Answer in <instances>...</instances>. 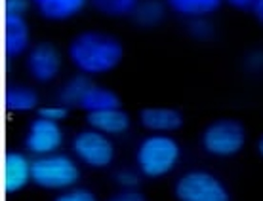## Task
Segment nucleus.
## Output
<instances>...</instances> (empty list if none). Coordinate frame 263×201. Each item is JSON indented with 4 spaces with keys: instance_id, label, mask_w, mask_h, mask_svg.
Instances as JSON below:
<instances>
[{
    "instance_id": "obj_5",
    "label": "nucleus",
    "mask_w": 263,
    "mask_h": 201,
    "mask_svg": "<svg viewBox=\"0 0 263 201\" xmlns=\"http://www.w3.org/2000/svg\"><path fill=\"white\" fill-rule=\"evenodd\" d=\"M174 195L178 201H231L229 190L223 182L202 169L179 176L174 186Z\"/></svg>"
},
{
    "instance_id": "obj_23",
    "label": "nucleus",
    "mask_w": 263,
    "mask_h": 201,
    "mask_svg": "<svg viewBox=\"0 0 263 201\" xmlns=\"http://www.w3.org/2000/svg\"><path fill=\"white\" fill-rule=\"evenodd\" d=\"M107 201H147V197L138 188H120L117 194H112Z\"/></svg>"
},
{
    "instance_id": "obj_3",
    "label": "nucleus",
    "mask_w": 263,
    "mask_h": 201,
    "mask_svg": "<svg viewBox=\"0 0 263 201\" xmlns=\"http://www.w3.org/2000/svg\"><path fill=\"white\" fill-rule=\"evenodd\" d=\"M80 178V169L65 154L39 156L33 162V182L44 190H69Z\"/></svg>"
},
{
    "instance_id": "obj_26",
    "label": "nucleus",
    "mask_w": 263,
    "mask_h": 201,
    "mask_svg": "<svg viewBox=\"0 0 263 201\" xmlns=\"http://www.w3.org/2000/svg\"><path fill=\"white\" fill-rule=\"evenodd\" d=\"M246 65L250 71H263V52H252L246 57Z\"/></svg>"
},
{
    "instance_id": "obj_11",
    "label": "nucleus",
    "mask_w": 263,
    "mask_h": 201,
    "mask_svg": "<svg viewBox=\"0 0 263 201\" xmlns=\"http://www.w3.org/2000/svg\"><path fill=\"white\" fill-rule=\"evenodd\" d=\"M139 123L151 133H172L181 129L183 125V114L176 108H164V106H153L143 108L139 112Z\"/></svg>"
},
{
    "instance_id": "obj_18",
    "label": "nucleus",
    "mask_w": 263,
    "mask_h": 201,
    "mask_svg": "<svg viewBox=\"0 0 263 201\" xmlns=\"http://www.w3.org/2000/svg\"><path fill=\"white\" fill-rule=\"evenodd\" d=\"M166 8L168 6L158 2V0H141L132 17L141 27H157L160 21L164 19Z\"/></svg>"
},
{
    "instance_id": "obj_19",
    "label": "nucleus",
    "mask_w": 263,
    "mask_h": 201,
    "mask_svg": "<svg viewBox=\"0 0 263 201\" xmlns=\"http://www.w3.org/2000/svg\"><path fill=\"white\" fill-rule=\"evenodd\" d=\"M141 0H90L96 12L107 17H126L134 15Z\"/></svg>"
},
{
    "instance_id": "obj_16",
    "label": "nucleus",
    "mask_w": 263,
    "mask_h": 201,
    "mask_svg": "<svg viewBox=\"0 0 263 201\" xmlns=\"http://www.w3.org/2000/svg\"><path fill=\"white\" fill-rule=\"evenodd\" d=\"M88 2L90 0H46L36 8H39L40 15L46 17V19L65 21L82 12Z\"/></svg>"
},
{
    "instance_id": "obj_17",
    "label": "nucleus",
    "mask_w": 263,
    "mask_h": 201,
    "mask_svg": "<svg viewBox=\"0 0 263 201\" xmlns=\"http://www.w3.org/2000/svg\"><path fill=\"white\" fill-rule=\"evenodd\" d=\"M93 82L86 74H77V76H72L69 82H67L63 87L60 90V103L63 104V106H67V108H71V106H74V108H79L80 104V99L84 97L86 90L92 85Z\"/></svg>"
},
{
    "instance_id": "obj_14",
    "label": "nucleus",
    "mask_w": 263,
    "mask_h": 201,
    "mask_svg": "<svg viewBox=\"0 0 263 201\" xmlns=\"http://www.w3.org/2000/svg\"><path fill=\"white\" fill-rule=\"evenodd\" d=\"M223 2L225 0H166V6L178 15L198 19L216 13Z\"/></svg>"
},
{
    "instance_id": "obj_20",
    "label": "nucleus",
    "mask_w": 263,
    "mask_h": 201,
    "mask_svg": "<svg viewBox=\"0 0 263 201\" xmlns=\"http://www.w3.org/2000/svg\"><path fill=\"white\" fill-rule=\"evenodd\" d=\"M189 33L197 40H210L214 36V27L206 17H198V19H191Z\"/></svg>"
},
{
    "instance_id": "obj_15",
    "label": "nucleus",
    "mask_w": 263,
    "mask_h": 201,
    "mask_svg": "<svg viewBox=\"0 0 263 201\" xmlns=\"http://www.w3.org/2000/svg\"><path fill=\"white\" fill-rule=\"evenodd\" d=\"M4 106L10 112H29L39 106V93L29 85L10 84L4 91Z\"/></svg>"
},
{
    "instance_id": "obj_30",
    "label": "nucleus",
    "mask_w": 263,
    "mask_h": 201,
    "mask_svg": "<svg viewBox=\"0 0 263 201\" xmlns=\"http://www.w3.org/2000/svg\"><path fill=\"white\" fill-rule=\"evenodd\" d=\"M31 2H33V4H36V6H40V4H42V2H46V0H31Z\"/></svg>"
},
{
    "instance_id": "obj_22",
    "label": "nucleus",
    "mask_w": 263,
    "mask_h": 201,
    "mask_svg": "<svg viewBox=\"0 0 263 201\" xmlns=\"http://www.w3.org/2000/svg\"><path fill=\"white\" fill-rule=\"evenodd\" d=\"M53 201H98V197L88 188H69L67 192L58 195Z\"/></svg>"
},
{
    "instance_id": "obj_6",
    "label": "nucleus",
    "mask_w": 263,
    "mask_h": 201,
    "mask_svg": "<svg viewBox=\"0 0 263 201\" xmlns=\"http://www.w3.org/2000/svg\"><path fill=\"white\" fill-rule=\"evenodd\" d=\"M72 152L80 162L93 169L109 167L115 160V144L109 135L96 129H82L72 137Z\"/></svg>"
},
{
    "instance_id": "obj_24",
    "label": "nucleus",
    "mask_w": 263,
    "mask_h": 201,
    "mask_svg": "<svg viewBox=\"0 0 263 201\" xmlns=\"http://www.w3.org/2000/svg\"><path fill=\"white\" fill-rule=\"evenodd\" d=\"M67 114H69V108L63 106V104H60V106H42L39 110V116L53 120V122H60V120L67 118Z\"/></svg>"
},
{
    "instance_id": "obj_10",
    "label": "nucleus",
    "mask_w": 263,
    "mask_h": 201,
    "mask_svg": "<svg viewBox=\"0 0 263 201\" xmlns=\"http://www.w3.org/2000/svg\"><path fill=\"white\" fill-rule=\"evenodd\" d=\"M31 42L29 25L25 15H4V52L8 59H15L23 55Z\"/></svg>"
},
{
    "instance_id": "obj_2",
    "label": "nucleus",
    "mask_w": 263,
    "mask_h": 201,
    "mask_svg": "<svg viewBox=\"0 0 263 201\" xmlns=\"http://www.w3.org/2000/svg\"><path fill=\"white\" fill-rule=\"evenodd\" d=\"M181 158L179 143L170 135L153 133L145 137L136 150L138 171L147 178H160L172 173Z\"/></svg>"
},
{
    "instance_id": "obj_28",
    "label": "nucleus",
    "mask_w": 263,
    "mask_h": 201,
    "mask_svg": "<svg viewBox=\"0 0 263 201\" xmlns=\"http://www.w3.org/2000/svg\"><path fill=\"white\" fill-rule=\"evenodd\" d=\"M252 13H254V17L257 19V23L263 25V0H257L254 10H252Z\"/></svg>"
},
{
    "instance_id": "obj_4",
    "label": "nucleus",
    "mask_w": 263,
    "mask_h": 201,
    "mask_svg": "<svg viewBox=\"0 0 263 201\" xmlns=\"http://www.w3.org/2000/svg\"><path fill=\"white\" fill-rule=\"evenodd\" d=\"M200 143L210 156H237L246 144V127L235 118H219L202 131Z\"/></svg>"
},
{
    "instance_id": "obj_29",
    "label": "nucleus",
    "mask_w": 263,
    "mask_h": 201,
    "mask_svg": "<svg viewBox=\"0 0 263 201\" xmlns=\"http://www.w3.org/2000/svg\"><path fill=\"white\" fill-rule=\"evenodd\" d=\"M257 152H259V156L263 158V135L257 139Z\"/></svg>"
},
{
    "instance_id": "obj_21",
    "label": "nucleus",
    "mask_w": 263,
    "mask_h": 201,
    "mask_svg": "<svg viewBox=\"0 0 263 201\" xmlns=\"http://www.w3.org/2000/svg\"><path fill=\"white\" fill-rule=\"evenodd\" d=\"M115 181L120 188H138L139 182H141V173H136V171H130V169H120L115 175Z\"/></svg>"
},
{
    "instance_id": "obj_7",
    "label": "nucleus",
    "mask_w": 263,
    "mask_h": 201,
    "mask_svg": "<svg viewBox=\"0 0 263 201\" xmlns=\"http://www.w3.org/2000/svg\"><path fill=\"white\" fill-rule=\"evenodd\" d=\"M63 144V129L60 122H53L48 118H34L29 123L25 135V148L34 156H48L55 154Z\"/></svg>"
},
{
    "instance_id": "obj_8",
    "label": "nucleus",
    "mask_w": 263,
    "mask_h": 201,
    "mask_svg": "<svg viewBox=\"0 0 263 201\" xmlns=\"http://www.w3.org/2000/svg\"><path fill=\"white\" fill-rule=\"evenodd\" d=\"M29 76L40 84H48L58 78L61 71V55L58 48L50 42H39L33 46L25 59Z\"/></svg>"
},
{
    "instance_id": "obj_13",
    "label": "nucleus",
    "mask_w": 263,
    "mask_h": 201,
    "mask_svg": "<svg viewBox=\"0 0 263 201\" xmlns=\"http://www.w3.org/2000/svg\"><path fill=\"white\" fill-rule=\"evenodd\" d=\"M79 108L84 110L86 114L99 112V110H109V108H120V97L112 90H109V87L92 84L86 90L84 97L80 99Z\"/></svg>"
},
{
    "instance_id": "obj_1",
    "label": "nucleus",
    "mask_w": 263,
    "mask_h": 201,
    "mask_svg": "<svg viewBox=\"0 0 263 201\" xmlns=\"http://www.w3.org/2000/svg\"><path fill=\"white\" fill-rule=\"evenodd\" d=\"M69 61L80 74L96 76L115 71L124 57V48L117 36L101 31H82L69 44Z\"/></svg>"
},
{
    "instance_id": "obj_25",
    "label": "nucleus",
    "mask_w": 263,
    "mask_h": 201,
    "mask_svg": "<svg viewBox=\"0 0 263 201\" xmlns=\"http://www.w3.org/2000/svg\"><path fill=\"white\" fill-rule=\"evenodd\" d=\"M4 10L10 15H25L29 10V0H4Z\"/></svg>"
},
{
    "instance_id": "obj_27",
    "label": "nucleus",
    "mask_w": 263,
    "mask_h": 201,
    "mask_svg": "<svg viewBox=\"0 0 263 201\" xmlns=\"http://www.w3.org/2000/svg\"><path fill=\"white\" fill-rule=\"evenodd\" d=\"M231 8H235V10H240V12H248V10H254L257 0H225Z\"/></svg>"
},
{
    "instance_id": "obj_9",
    "label": "nucleus",
    "mask_w": 263,
    "mask_h": 201,
    "mask_svg": "<svg viewBox=\"0 0 263 201\" xmlns=\"http://www.w3.org/2000/svg\"><path fill=\"white\" fill-rule=\"evenodd\" d=\"M33 181V162L21 152L4 154V176L2 186L6 194H15Z\"/></svg>"
},
{
    "instance_id": "obj_12",
    "label": "nucleus",
    "mask_w": 263,
    "mask_h": 201,
    "mask_svg": "<svg viewBox=\"0 0 263 201\" xmlns=\"http://www.w3.org/2000/svg\"><path fill=\"white\" fill-rule=\"evenodd\" d=\"M86 123L96 131H101L105 135H122L130 129V114L122 108H109L86 114Z\"/></svg>"
}]
</instances>
